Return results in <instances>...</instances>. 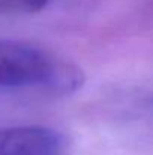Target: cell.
<instances>
[{
  "instance_id": "obj_1",
  "label": "cell",
  "mask_w": 153,
  "mask_h": 155,
  "mask_svg": "<svg viewBox=\"0 0 153 155\" xmlns=\"http://www.w3.org/2000/svg\"><path fill=\"white\" fill-rule=\"evenodd\" d=\"M84 84V72L29 42L0 39V87H42L72 94Z\"/></svg>"
},
{
  "instance_id": "obj_2",
  "label": "cell",
  "mask_w": 153,
  "mask_h": 155,
  "mask_svg": "<svg viewBox=\"0 0 153 155\" xmlns=\"http://www.w3.org/2000/svg\"><path fill=\"white\" fill-rule=\"evenodd\" d=\"M68 137L48 127L26 125L0 130V155H66Z\"/></svg>"
},
{
  "instance_id": "obj_3",
  "label": "cell",
  "mask_w": 153,
  "mask_h": 155,
  "mask_svg": "<svg viewBox=\"0 0 153 155\" xmlns=\"http://www.w3.org/2000/svg\"><path fill=\"white\" fill-rule=\"evenodd\" d=\"M51 0H0V11L35 14L42 11Z\"/></svg>"
}]
</instances>
